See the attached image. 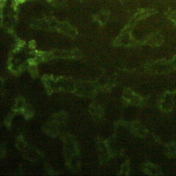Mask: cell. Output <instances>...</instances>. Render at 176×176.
<instances>
[{
	"instance_id": "2",
	"label": "cell",
	"mask_w": 176,
	"mask_h": 176,
	"mask_svg": "<svg viewBox=\"0 0 176 176\" xmlns=\"http://www.w3.org/2000/svg\"><path fill=\"white\" fill-rule=\"evenodd\" d=\"M90 112L92 113L94 118H100L102 116V109H101V106H99V105H92L90 109Z\"/></svg>"
},
{
	"instance_id": "1",
	"label": "cell",
	"mask_w": 176,
	"mask_h": 176,
	"mask_svg": "<svg viewBox=\"0 0 176 176\" xmlns=\"http://www.w3.org/2000/svg\"><path fill=\"white\" fill-rule=\"evenodd\" d=\"M69 141H70V144L65 143V146H67V147L69 148V149L67 147L65 148V151H66L65 155H66V157H67V158L69 159V160H70L72 162V160H73V159L77 158L78 150H77V147H76V144H74V142H73V141L71 140V139L69 140Z\"/></svg>"
}]
</instances>
